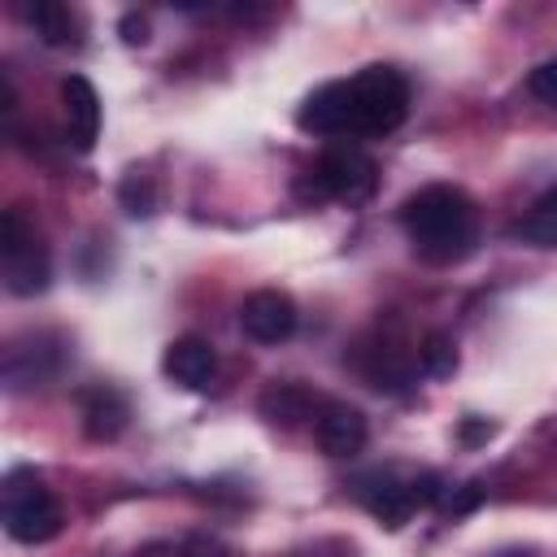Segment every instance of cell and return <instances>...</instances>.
Returning a JSON list of instances; mask_svg holds the SVG:
<instances>
[{"mask_svg": "<svg viewBox=\"0 0 557 557\" xmlns=\"http://www.w3.org/2000/svg\"><path fill=\"white\" fill-rule=\"evenodd\" d=\"M135 557H187V548H183V544H170V540H152V544H144Z\"/></svg>", "mask_w": 557, "mask_h": 557, "instance_id": "obj_22", "label": "cell"}, {"mask_svg": "<svg viewBox=\"0 0 557 557\" xmlns=\"http://www.w3.org/2000/svg\"><path fill=\"white\" fill-rule=\"evenodd\" d=\"M117 200H122V209H126L131 218H152V209H157V187H152L148 174L131 170V174L117 183Z\"/></svg>", "mask_w": 557, "mask_h": 557, "instance_id": "obj_18", "label": "cell"}, {"mask_svg": "<svg viewBox=\"0 0 557 557\" xmlns=\"http://www.w3.org/2000/svg\"><path fill=\"white\" fill-rule=\"evenodd\" d=\"M370 361H361V374L370 379V387L379 392H409L413 379H418V366L396 348V344H374L366 348Z\"/></svg>", "mask_w": 557, "mask_h": 557, "instance_id": "obj_13", "label": "cell"}, {"mask_svg": "<svg viewBox=\"0 0 557 557\" xmlns=\"http://www.w3.org/2000/svg\"><path fill=\"white\" fill-rule=\"evenodd\" d=\"M479 500H483V487H479V483H461V487H444L440 509L453 513V518H461V513H470Z\"/></svg>", "mask_w": 557, "mask_h": 557, "instance_id": "obj_19", "label": "cell"}, {"mask_svg": "<svg viewBox=\"0 0 557 557\" xmlns=\"http://www.w3.org/2000/svg\"><path fill=\"white\" fill-rule=\"evenodd\" d=\"M513 235L522 244H535V248H557V187H548L527 213L522 222L513 226Z\"/></svg>", "mask_w": 557, "mask_h": 557, "instance_id": "obj_16", "label": "cell"}, {"mask_svg": "<svg viewBox=\"0 0 557 557\" xmlns=\"http://www.w3.org/2000/svg\"><path fill=\"white\" fill-rule=\"evenodd\" d=\"M379 187V165L370 152H361L357 144H331L313 165L300 170L296 178V200L300 205H326L339 200L348 209H361Z\"/></svg>", "mask_w": 557, "mask_h": 557, "instance_id": "obj_3", "label": "cell"}, {"mask_svg": "<svg viewBox=\"0 0 557 557\" xmlns=\"http://www.w3.org/2000/svg\"><path fill=\"white\" fill-rule=\"evenodd\" d=\"M527 87H531V96H535L540 104L557 109V61L535 65V70H531V78H527Z\"/></svg>", "mask_w": 557, "mask_h": 557, "instance_id": "obj_20", "label": "cell"}, {"mask_svg": "<svg viewBox=\"0 0 557 557\" xmlns=\"http://www.w3.org/2000/svg\"><path fill=\"white\" fill-rule=\"evenodd\" d=\"M0 278L13 296H39L52 283V257L39 244L35 226H26L22 209H4L0 222Z\"/></svg>", "mask_w": 557, "mask_h": 557, "instance_id": "obj_6", "label": "cell"}, {"mask_svg": "<svg viewBox=\"0 0 557 557\" xmlns=\"http://www.w3.org/2000/svg\"><path fill=\"white\" fill-rule=\"evenodd\" d=\"M22 17L30 22V30L44 39V44H52V48H61V44H78V26H74V13L65 9V4H57V0H35V4H26L22 9Z\"/></svg>", "mask_w": 557, "mask_h": 557, "instance_id": "obj_15", "label": "cell"}, {"mask_svg": "<svg viewBox=\"0 0 557 557\" xmlns=\"http://www.w3.org/2000/svg\"><path fill=\"white\" fill-rule=\"evenodd\" d=\"M409 113V83L392 65H366L348 78L322 83L296 109V126L322 139H379Z\"/></svg>", "mask_w": 557, "mask_h": 557, "instance_id": "obj_1", "label": "cell"}, {"mask_svg": "<svg viewBox=\"0 0 557 557\" xmlns=\"http://www.w3.org/2000/svg\"><path fill=\"white\" fill-rule=\"evenodd\" d=\"M122 39H126V44H148V17L126 13V17H122Z\"/></svg>", "mask_w": 557, "mask_h": 557, "instance_id": "obj_21", "label": "cell"}, {"mask_svg": "<svg viewBox=\"0 0 557 557\" xmlns=\"http://www.w3.org/2000/svg\"><path fill=\"white\" fill-rule=\"evenodd\" d=\"M70 361V344L65 335L57 331H26L17 339H9L4 348V383L9 392H22V387H44L52 383Z\"/></svg>", "mask_w": 557, "mask_h": 557, "instance_id": "obj_7", "label": "cell"}, {"mask_svg": "<svg viewBox=\"0 0 557 557\" xmlns=\"http://www.w3.org/2000/svg\"><path fill=\"white\" fill-rule=\"evenodd\" d=\"M318 405H322V400H313L309 387H300V383H270V387L261 392V400H257L261 418L274 422V426H296V422L313 418Z\"/></svg>", "mask_w": 557, "mask_h": 557, "instance_id": "obj_14", "label": "cell"}, {"mask_svg": "<svg viewBox=\"0 0 557 557\" xmlns=\"http://www.w3.org/2000/svg\"><path fill=\"white\" fill-rule=\"evenodd\" d=\"M78 409H83V431L91 440H117L122 426H126V418H131L126 396L117 387H104V383L100 387H87L78 396Z\"/></svg>", "mask_w": 557, "mask_h": 557, "instance_id": "obj_12", "label": "cell"}, {"mask_svg": "<svg viewBox=\"0 0 557 557\" xmlns=\"http://www.w3.org/2000/svg\"><path fill=\"white\" fill-rule=\"evenodd\" d=\"M239 326L252 344H283L296 331V300L287 292L261 287L252 296H244L239 305Z\"/></svg>", "mask_w": 557, "mask_h": 557, "instance_id": "obj_9", "label": "cell"}, {"mask_svg": "<svg viewBox=\"0 0 557 557\" xmlns=\"http://www.w3.org/2000/svg\"><path fill=\"white\" fill-rule=\"evenodd\" d=\"M352 496L370 509V518H379L383 527H405L418 509H431L440 505L444 496V483L435 470H396V466H383V470H366L352 479Z\"/></svg>", "mask_w": 557, "mask_h": 557, "instance_id": "obj_4", "label": "cell"}, {"mask_svg": "<svg viewBox=\"0 0 557 557\" xmlns=\"http://www.w3.org/2000/svg\"><path fill=\"white\" fill-rule=\"evenodd\" d=\"M61 113H65V139L78 152H91L100 139V96L83 74H70L61 83Z\"/></svg>", "mask_w": 557, "mask_h": 557, "instance_id": "obj_11", "label": "cell"}, {"mask_svg": "<svg viewBox=\"0 0 557 557\" xmlns=\"http://www.w3.org/2000/svg\"><path fill=\"white\" fill-rule=\"evenodd\" d=\"M161 370H165L170 383H178V387H187V392H205V387L213 383V374H218V352H213V344L200 339V335H178V339L165 344Z\"/></svg>", "mask_w": 557, "mask_h": 557, "instance_id": "obj_10", "label": "cell"}, {"mask_svg": "<svg viewBox=\"0 0 557 557\" xmlns=\"http://www.w3.org/2000/svg\"><path fill=\"white\" fill-rule=\"evenodd\" d=\"M0 518H4L9 540H17V544H48L65 522L52 487L30 466H13L4 474V483H0Z\"/></svg>", "mask_w": 557, "mask_h": 557, "instance_id": "obj_5", "label": "cell"}, {"mask_svg": "<svg viewBox=\"0 0 557 557\" xmlns=\"http://www.w3.org/2000/svg\"><path fill=\"white\" fill-rule=\"evenodd\" d=\"M418 370L431 374V379H453V370H457V344L444 331L422 335V344H418Z\"/></svg>", "mask_w": 557, "mask_h": 557, "instance_id": "obj_17", "label": "cell"}, {"mask_svg": "<svg viewBox=\"0 0 557 557\" xmlns=\"http://www.w3.org/2000/svg\"><path fill=\"white\" fill-rule=\"evenodd\" d=\"M313 440H318V448L326 453V457H357L361 448H366V440H370V422H366V413L357 409V405H348V400H322L318 405V413H313Z\"/></svg>", "mask_w": 557, "mask_h": 557, "instance_id": "obj_8", "label": "cell"}, {"mask_svg": "<svg viewBox=\"0 0 557 557\" xmlns=\"http://www.w3.org/2000/svg\"><path fill=\"white\" fill-rule=\"evenodd\" d=\"M400 226L409 235L413 257H422L426 265H457L479 244V209L453 183L418 187L400 205Z\"/></svg>", "mask_w": 557, "mask_h": 557, "instance_id": "obj_2", "label": "cell"}, {"mask_svg": "<svg viewBox=\"0 0 557 557\" xmlns=\"http://www.w3.org/2000/svg\"><path fill=\"white\" fill-rule=\"evenodd\" d=\"M479 435H492V426H474V422H466V440H479Z\"/></svg>", "mask_w": 557, "mask_h": 557, "instance_id": "obj_23", "label": "cell"}]
</instances>
